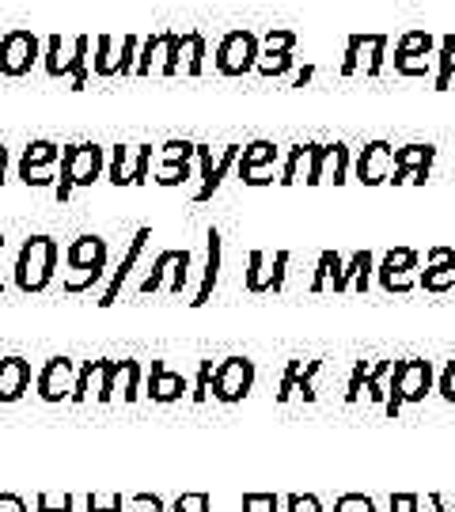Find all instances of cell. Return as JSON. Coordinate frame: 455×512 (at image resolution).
<instances>
[{"mask_svg":"<svg viewBox=\"0 0 455 512\" xmlns=\"http://www.w3.org/2000/svg\"><path fill=\"white\" fill-rule=\"evenodd\" d=\"M349 179V148L342 141L315 148V164H311V186L319 183H346Z\"/></svg>","mask_w":455,"mask_h":512,"instance_id":"44dd1931","label":"cell"},{"mask_svg":"<svg viewBox=\"0 0 455 512\" xmlns=\"http://www.w3.org/2000/svg\"><path fill=\"white\" fill-rule=\"evenodd\" d=\"M255 387V361L251 357H224L213 372V399L217 403H243Z\"/></svg>","mask_w":455,"mask_h":512,"instance_id":"30bf717a","label":"cell"},{"mask_svg":"<svg viewBox=\"0 0 455 512\" xmlns=\"http://www.w3.org/2000/svg\"><path fill=\"white\" fill-rule=\"evenodd\" d=\"M126 399V403H137L141 399V361H114V399Z\"/></svg>","mask_w":455,"mask_h":512,"instance_id":"83f0119b","label":"cell"},{"mask_svg":"<svg viewBox=\"0 0 455 512\" xmlns=\"http://www.w3.org/2000/svg\"><path fill=\"white\" fill-rule=\"evenodd\" d=\"M376 270V258L372 251H357L353 258H346V266H342V274L334 281V293H349V289H357V293H368V277Z\"/></svg>","mask_w":455,"mask_h":512,"instance_id":"484cf974","label":"cell"},{"mask_svg":"<svg viewBox=\"0 0 455 512\" xmlns=\"http://www.w3.org/2000/svg\"><path fill=\"white\" fill-rule=\"evenodd\" d=\"M0 255H4V236H0ZM0 293H4V281H0Z\"/></svg>","mask_w":455,"mask_h":512,"instance_id":"680465c9","label":"cell"},{"mask_svg":"<svg viewBox=\"0 0 455 512\" xmlns=\"http://www.w3.org/2000/svg\"><path fill=\"white\" fill-rule=\"evenodd\" d=\"M315 141H308V145H296L289 148V160H285V167H281V183L292 186V183H308L311 179V164H315Z\"/></svg>","mask_w":455,"mask_h":512,"instance_id":"f1b7e54d","label":"cell"},{"mask_svg":"<svg viewBox=\"0 0 455 512\" xmlns=\"http://www.w3.org/2000/svg\"><path fill=\"white\" fill-rule=\"evenodd\" d=\"M437 50L440 42L429 31H406L399 35V46H395V73L399 76H433L437 69Z\"/></svg>","mask_w":455,"mask_h":512,"instance_id":"9c48e42d","label":"cell"},{"mask_svg":"<svg viewBox=\"0 0 455 512\" xmlns=\"http://www.w3.org/2000/svg\"><path fill=\"white\" fill-rule=\"evenodd\" d=\"M437 391L444 395V403H455V361H448V365L440 368Z\"/></svg>","mask_w":455,"mask_h":512,"instance_id":"c3c4849f","label":"cell"},{"mask_svg":"<svg viewBox=\"0 0 455 512\" xmlns=\"http://www.w3.org/2000/svg\"><path fill=\"white\" fill-rule=\"evenodd\" d=\"M425 293H448L455 285V247H433L425 258V270L418 274Z\"/></svg>","mask_w":455,"mask_h":512,"instance_id":"7402d4cb","label":"cell"},{"mask_svg":"<svg viewBox=\"0 0 455 512\" xmlns=\"http://www.w3.org/2000/svg\"><path fill=\"white\" fill-rule=\"evenodd\" d=\"M455 80V35H444L440 38V50H437V92H444V88H452Z\"/></svg>","mask_w":455,"mask_h":512,"instance_id":"d590c367","label":"cell"},{"mask_svg":"<svg viewBox=\"0 0 455 512\" xmlns=\"http://www.w3.org/2000/svg\"><path fill=\"white\" fill-rule=\"evenodd\" d=\"M391 512H418V494H391Z\"/></svg>","mask_w":455,"mask_h":512,"instance_id":"db71d44e","label":"cell"},{"mask_svg":"<svg viewBox=\"0 0 455 512\" xmlns=\"http://www.w3.org/2000/svg\"><path fill=\"white\" fill-rule=\"evenodd\" d=\"M258 57H262V42H258L255 31L239 27V31H228V35L217 42L213 50V65H217L220 76H247L258 69Z\"/></svg>","mask_w":455,"mask_h":512,"instance_id":"5b68a950","label":"cell"},{"mask_svg":"<svg viewBox=\"0 0 455 512\" xmlns=\"http://www.w3.org/2000/svg\"><path fill=\"white\" fill-rule=\"evenodd\" d=\"M0 512H31L19 494H0Z\"/></svg>","mask_w":455,"mask_h":512,"instance_id":"11a10c76","label":"cell"},{"mask_svg":"<svg viewBox=\"0 0 455 512\" xmlns=\"http://www.w3.org/2000/svg\"><path fill=\"white\" fill-rule=\"evenodd\" d=\"M137 57H141V38L122 35V42L114 35L95 38V57H91V73L95 76H133L137 73Z\"/></svg>","mask_w":455,"mask_h":512,"instance_id":"8992f818","label":"cell"},{"mask_svg":"<svg viewBox=\"0 0 455 512\" xmlns=\"http://www.w3.org/2000/svg\"><path fill=\"white\" fill-rule=\"evenodd\" d=\"M270 262L273 258L266 255V251H251V255H247V274H243L247 293H273L270 289Z\"/></svg>","mask_w":455,"mask_h":512,"instance_id":"d6a6232c","label":"cell"},{"mask_svg":"<svg viewBox=\"0 0 455 512\" xmlns=\"http://www.w3.org/2000/svg\"><path fill=\"white\" fill-rule=\"evenodd\" d=\"M277 160H281V148L273 145V141H251V145H243V156H239V167H236L239 183L270 186L273 179L281 183Z\"/></svg>","mask_w":455,"mask_h":512,"instance_id":"5bb4252c","label":"cell"},{"mask_svg":"<svg viewBox=\"0 0 455 512\" xmlns=\"http://www.w3.org/2000/svg\"><path fill=\"white\" fill-rule=\"evenodd\" d=\"M418 251L414 247H395V251H387L383 262L376 266V277H380V289L383 293H410L414 285H418Z\"/></svg>","mask_w":455,"mask_h":512,"instance_id":"2e32d148","label":"cell"},{"mask_svg":"<svg viewBox=\"0 0 455 512\" xmlns=\"http://www.w3.org/2000/svg\"><path fill=\"white\" fill-rule=\"evenodd\" d=\"M182 391H186V376L182 372H171L164 361H152L145 376V395L152 403H179Z\"/></svg>","mask_w":455,"mask_h":512,"instance_id":"603a6c76","label":"cell"},{"mask_svg":"<svg viewBox=\"0 0 455 512\" xmlns=\"http://www.w3.org/2000/svg\"><path fill=\"white\" fill-rule=\"evenodd\" d=\"M171 512H209V494H182Z\"/></svg>","mask_w":455,"mask_h":512,"instance_id":"7dc6e473","label":"cell"},{"mask_svg":"<svg viewBox=\"0 0 455 512\" xmlns=\"http://www.w3.org/2000/svg\"><path fill=\"white\" fill-rule=\"evenodd\" d=\"M133 160H137V148L114 145L107 160V179L114 186H133Z\"/></svg>","mask_w":455,"mask_h":512,"instance_id":"1f68e13d","label":"cell"},{"mask_svg":"<svg viewBox=\"0 0 455 512\" xmlns=\"http://www.w3.org/2000/svg\"><path fill=\"white\" fill-rule=\"evenodd\" d=\"M243 512H281L277 494H243Z\"/></svg>","mask_w":455,"mask_h":512,"instance_id":"60d3db41","label":"cell"},{"mask_svg":"<svg viewBox=\"0 0 455 512\" xmlns=\"http://www.w3.org/2000/svg\"><path fill=\"white\" fill-rule=\"evenodd\" d=\"M190 179V164H164L156 171V183L160 186H182Z\"/></svg>","mask_w":455,"mask_h":512,"instance_id":"7bdbcfd3","label":"cell"},{"mask_svg":"<svg viewBox=\"0 0 455 512\" xmlns=\"http://www.w3.org/2000/svg\"><path fill=\"white\" fill-rule=\"evenodd\" d=\"M285 509L289 512H323V501L315 494H289L285 497Z\"/></svg>","mask_w":455,"mask_h":512,"instance_id":"bcb514c9","label":"cell"},{"mask_svg":"<svg viewBox=\"0 0 455 512\" xmlns=\"http://www.w3.org/2000/svg\"><path fill=\"white\" fill-rule=\"evenodd\" d=\"M42 57V42L31 27H12L0 35V76H27Z\"/></svg>","mask_w":455,"mask_h":512,"instance_id":"ba28073f","label":"cell"},{"mask_svg":"<svg viewBox=\"0 0 455 512\" xmlns=\"http://www.w3.org/2000/svg\"><path fill=\"white\" fill-rule=\"evenodd\" d=\"M167 50H171V31L148 35L145 42H141V57H137V73L133 76H164Z\"/></svg>","mask_w":455,"mask_h":512,"instance_id":"4316f807","label":"cell"},{"mask_svg":"<svg viewBox=\"0 0 455 512\" xmlns=\"http://www.w3.org/2000/svg\"><path fill=\"white\" fill-rule=\"evenodd\" d=\"M239 156H243V148H239V145H228L217 160H213V148L198 145V164H201L198 179H201V183L194 186V202H209V198L217 194L220 186H224V179H228V171H232V167H239Z\"/></svg>","mask_w":455,"mask_h":512,"instance_id":"9a60e30c","label":"cell"},{"mask_svg":"<svg viewBox=\"0 0 455 512\" xmlns=\"http://www.w3.org/2000/svg\"><path fill=\"white\" fill-rule=\"evenodd\" d=\"M433 160H437V148L433 145L395 148V175H391V183L395 186H406V183L421 186L425 179H429V171H433Z\"/></svg>","mask_w":455,"mask_h":512,"instance_id":"ac0fdd59","label":"cell"},{"mask_svg":"<svg viewBox=\"0 0 455 512\" xmlns=\"http://www.w3.org/2000/svg\"><path fill=\"white\" fill-rule=\"evenodd\" d=\"M311 73H315V69H311V65H304L300 73L292 76V88H304V84H308V80H311Z\"/></svg>","mask_w":455,"mask_h":512,"instance_id":"9f6ffc18","label":"cell"},{"mask_svg":"<svg viewBox=\"0 0 455 512\" xmlns=\"http://www.w3.org/2000/svg\"><path fill=\"white\" fill-rule=\"evenodd\" d=\"M129 505H133V509H141V512H167V505L156 494H137Z\"/></svg>","mask_w":455,"mask_h":512,"instance_id":"f5cc1de1","label":"cell"},{"mask_svg":"<svg viewBox=\"0 0 455 512\" xmlns=\"http://www.w3.org/2000/svg\"><path fill=\"white\" fill-rule=\"evenodd\" d=\"M31 361L23 357H0V403H19L31 391Z\"/></svg>","mask_w":455,"mask_h":512,"instance_id":"cb8c5ba5","label":"cell"},{"mask_svg":"<svg viewBox=\"0 0 455 512\" xmlns=\"http://www.w3.org/2000/svg\"><path fill=\"white\" fill-rule=\"evenodd\" d=\"M107 160H110V152L103 145H95V141H80V145L65 148V156H61L57 202H69L76 190L99 183V179L107 175Z\"/></svg>","mask_w":455,"mask_h":512,"instance_id":"3957f363","label":"cell"},{"mask_svg":"<svg viewBox=\"0 0 455 512\" xmlns=\"http://www.w3.org/2000/svg\"><path fill=\"white\" fill-rule=\"evenodd\" d=\"M179 73L182 76H201V73H205V35H198V31H182Z\"/></svg>","mask_w":455,"mask_h":512,"instance_id":"f546056e","label":"cell"},{"mask_svg":"<svg viewBox=\"0 0 455 512\" xmlns=\"http://www.w3.org/2000/svg\"><path fill=\"white\" fill-rule=\"evenodd\" d=\"M289 251H277V255H273V262H270V289L273 293H281V289H285V274H289V270H285V266H289Z\"/></svg>","mask_w":455,"mask_h":512,"instance_id":"f6af8a7d","label":"cell"},{"mask_svg":"<svg viewBox=\"0 0 455 512\" xmlns=\"http://www.w3.org/2000/svg\"><path fill=\"white\" fill-rule=\"evenodd\" d=\"M342 266H346V258L338 255V251H323L319 262H315V277H311V293H323V289H334V281L342 274Z\"/></svg>","mask_w":455,"mask_h":512,"instance_id":"836d02e7","label":"cell"},{"mask_svg":"<svg viewBox=\"0 0 455 512\" xmlns=\"http://www.w3.org/2000/svg\"><path fill=\"white\" fill-rule=\"evenodd\" d=\"M69 57H73V50H65L61 35L46 38V54H42V69H46V76L61 80V76H65V65H69Z\"/></svg>","mask_w":455,"mask_h":512,"instance_id":"8d00e7d4","label":"cell"},{"mask_svg":"<svg viewBox=\"0 0 455 512\" xmlns=\"http://www.w3.org/2000/svg\"><path fill=\"white\" fill-rule=\"evenodd\" d=\"M152 156H156V148H152V145H137V160H133V186L148 183V167H152Z\"/></svg>","mask_w":455,"mask_h":512,"instance_id":"ee69618b","label":"cell"},{"mask_svg":"<svg viewBox=\"0 0 455 512\" xmlns=\"http://www.w3.org/2000/svg\"><path fill=\"white\" fill-rule=\"evenodd\" d=\"M364 376H368V365H364V361H357V368H353V376H349V391H346V403H357V399H361Z\"/></svg>","mask_w":455,"mask_h":512,"instance_id":"816d5d0a","label":"cell"},{"mask_svg":"<svg viewBox=\"0 0 455 512\" xmlns=\"http://www.w3.org/2000/svg\"><path fill=\"white\" fill-rule=\"evenodd\" d=\"M296 31H289V27H270L266 31V38H262V50H296Z\"/></svg>","mask_w":455,"mask_h":512,"instance_id":"f35d334b","label":"cell"},{"mask_svg":"<svg viewBox=\"0 0 455 512\" xmlns=\"http://www.w3.org/2000/svg\"><path fill=\"white\" fill-rule=\"evenodd\" d=\"M213 372H217L213 361H201L198 365V380H194V391H190L194 403H205V399H209V391H213Z\"/></svg>","mask_w":455,"mask_h":512,"instance_id":"ab89813d","label":"cell"},{"mask_svg":"<svg viewBox=\"0 0 455 512\" xmlns=\"http://www.w3.org/2000/svg\"><path fill=\"white\" fill-rule=\"evenodd\" d=\"M57 262H61V247L54 236H31L23 239L16 255V289L23 296H38L54 285Z\"/></svg>","mask_w":455,"mask_h":512,"instance_id":"7a4b0ae2","label":"cell"},{"mask_svg":"<svg viewBox=\"0 0 455 512\" xmlns=\"http://www.w3.org/2000/svg\"><path fill=\"white\" fill-rule=\"evenodd\" d=\"M198 156V145L194 141H167L164 148H160V160L164 164H190Z\"/></svg>","mask_w":455,"mask_h":512,"instance_id":"74e56055","label":"cell"},{"mask_svg":"<svg viewBox=\"0 0 455 512\" xmlns=\"http://www.w3.org/2000/svg\"><path fill=\"white\" fill-rule=\"evenodd\" d=\"M95 391L99 403H114V361L99 357V361H84L80 376H76V391L69 403H88V395Z\"/></svg>","mask_w":455,"mask_h":512,"instance_id":"e0dca14e","label":"cell"},{"mask_svg":"<svg viewBox=\"0 0 455 512\" xmlns=\"http://www.w3.org/2000/svg\"><path fill=\"white\" fill-rule=\"evenodd\" d=\"M334 512H376V501L364 494H342L334 501Z\"/></svg>","mask_w":455,"mask_h":512,"instance_id":"b9f144b4","label":"cell"},{"mask_svg":"<svg viewBox=\"0 0 455 512\" xmlns=\"http://www.w3.org/2000/svg\"><path fill=\"white\" fill-rule=\"evenodd\" d=\"M387 46H391L387 35H349L346 57H342V76H380L383 61H387Z\"/></svg>","mask_w":455,"mask_h":512,"instance_id":"8fae6325","label":"cell"},{"mask_svg":"<svg viewBox=\"0 0 455 512\" xmlns=\"http://www.w3.org/2000/svg\"><path fill=\"white\" fill-rule=\"evenodd\" d=\"M357 179L364 186H380V183H391V175H395V148L387 145V141H372V145L361 148V156H357Z\"/></svg>","mask_w":455,"mask_h":512,"instance_id":"d6986e66","label":"cell"},{"mask_svg":"<svg viewBox=\"0 0 455 512\" xmlns=\"http://www.w3.org/2000/svg\"><path fill=\"white\" fill-rule=\"evenodd\" d=\"M76 376H80V365L73 357H50L35 376V395L42 403H69L76 391Z\"/></svg>","mask_w":455,"mask_h":512,"instance_id":"4fadbf2b","label":"cell"},{"mask_svg":"<svg viewBox=\"0 0 455 512\" xmlns=\"http://www.w3.org/2000/svg\"><path fill=\"white\" fill-rule=\"evenodd\" d=\"M433 361H421V357H406V361H395L391 368V380H387V418H399V410L406 403H421L429 391H433Z\"/></svg>","mask_w":455,"mask_h":512,"instance_id":"277c9868","label":"cell"},{"mask_svg":"<svg viewBox=\"0 0 455 512\" xmlns=\"http://www.w3.org/2000/svg\"><path fill=\"white\" fill-rule=\"evenodd\" d=\"M148 239H152V228L148 224H141L137 232H133V239H129V251L126 258L118 262V270L110 274L107 289H103V296H99V308H110V304H118V296H122V285L129 281V274L137 270V262H141V255H145Z\"/></svg>","mask_w":455,"mask_h":512,"instance_id":"ffe728a7","label":"cell"},{"mask_svg":"<svg viewBox=\"0 0 455 512\" xmlns=\"http://www.w3.org/2000/svg\"><path fill=\"white\" fill-rule=\"evenodd\" d=\"M65 148L54 141H31L19 156V179L27 186H54Z\"/></svg>","mask_w":455,"mask_h":512,"instance_id":"7c38bea8","label":"cell"},{"mask_svg":"<svg viewBox=\"0 0 455 512\" xmlns=\"http://www.w3.org/2000/svg\"><path fill=\"white\" fill-rule=\"evenodd\" d=\"M91 38L88 35H76L73 42V57L65 65V76L73 80V92H84L88 88V65H91Z\"/></svg>","mask_w":455,"mask_h":512,"instance_id":"4dcf8cb0","label":"cell"},{"mask_svg":"<svg viewBox=\"0 0 455 512\" xmlns=\"http://www.w3.org/2000/svg\"><path fill=\"white\" fill-rule=\"evenodd\" d=\"M292 69H296V57H292V50H262L255 73H262L266 80H277V76H289Z\"/></svg>","mask_w":455,"mask_h":512,"instance_id":"e575fe53","label":"cell"},{"mask_svg":"<svg viewBox=\"0 0 455 512\" xmlns=\"http://www.w3.org/2000/svg\"><path fill=\"white\" fill-rule=\"evenodd\" d=\"M190 266H194V258L190 251H160L156 262L148 266L145 281L137 285V293L148 296V293H171V296H182L186 289V281H190Z\"/></svg>","mask_w":455,"mask_h":512,"instance_id":"52a82bcc","label":"cell"},{"mask_svg":"<svg viewBox=\"0 0 455 512\" xmlns=\"http://www.w3.org/2000/svg\"><path fill=\"white\" fill-rule=\"evenodd\" d=\"M84 509H88V512H122V494H110L107 501H103L99 494H88Z\"/></svg>","mask_w":455,"mask_h":512,"instance_id":"681fc988","label":"cell"},{"mask_svg":"<svg viewBox=\"0 0 455 512\" xmlns=\"http://www.w3.org/2000/svg\"><path fill=\"white\" fill-rule=\"evenodd\" d=\"M110 247L103 236H76L65 247V270H61V293L65 296H84L91 293L103 274H107Z\"/></svg>","mask_w":455,"mask_h":512,"instance_id":"6da1fadb","label":"cell"},{"mask_svg":"<svg viewBox=\"0 0 455 512\" xmlns=\"http://www.w3.org/2000/svg\"><path fill=\"white\" fill-rule=\"evenodd\" d=\"M4 175H8V148L0 145V183H4Z\"/></svg>","mask_w":455,"mask_h":512,"instance_id":"6f0895ef","label":"cell"},{"mask_svg":"<svg viewBox=\"0 0 455 512\" xmlns=\"http://www.w3.org/2000/svg\"><path fill=\"white\" fill-rule=\"evenodd\" d=\"M35 509H38V512H73V509H76V497H73V494H65V497H61V505H54V501H50L46 494H38V497H35Z\"/></svg>","mask_w":455,"mask_h":512,"instance_id":"f907efd6","label":"cell"},{"mask_svg":"<svg viewBox=\"0 0 455 512\" xmlns=\"http://www.w3.org/2000/svg\"><path fill=\"white\" fill-rule=\"evenodd\" d=\"M205 274H201V285H198V293H194V308H205L209 304V296H213V289H217V281H220V266H224V239H220L217 228H209V236H205Z\"/></svg>","mask_w":455,"mask_h":512,"instance_id":"d4e9b609","label":"cell"}]
</instances>
